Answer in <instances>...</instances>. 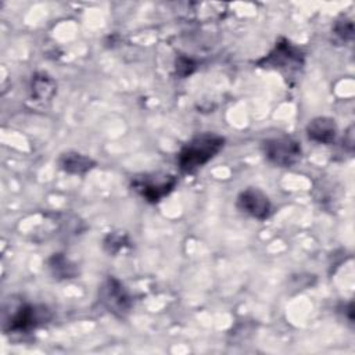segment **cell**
Returning <instances> with one entry per match:
<instances>
[{
    "mask_svg": "<svg viewBox=\"0 0 355 355\" xmlns=\"http://www.w3.org/2000/svg\"><path fill=\"white\" fill-rule=\"evenodd\" d=\"M237 208L259 220L269 218L272 212V204L269 197L255 187H248L239 194Z\"/></svg>",
    "mask_w": 355,
    "mask_h": 355,
    "instance_id": "8992f818",
    "label": "cell"
},
{
    "mask_svg": "<svg viewBox=\"0 0 355 355\" xmlns=\"http://www.w3.org/2000/svg\"><path fill=\"white\" fill-rule=\"evenodd\" d=\"M50 318L49 309L43 305L11 300L3 306V331L28 333L50 320Z\"/></svg>",
    "mask_w": 355,
    "mask_h": 355,
    "instance_id": "7a4b0ae2",
    "label": "cell"
},
{
    "mask_svg": "<svg viewBox=\"0 0 355 355\" xmlns=\"http://www.w3.org/2000/svg\"><path fill=\"white\" fill-rule=\"evenodd\" d=\"M176 186V178L168 173H146L133 178V190L147 202L155 204L166 197Z\"/></svg>",
    "mask_w": 355,
    "mask_h": 355,
    "instance_id": "3957f363",
    "label": "cell"
},
{
    "mask_svg": "<svg viewBox=\"0 0 355 355\" xmlns=\"http://www.w3.org/2000/svg\"><path fill=\"white\" fill-rule=\"evenodd\" d=\"M265 157L275 165L288 168L295 165L302 154L301 146L297 140L288 136H279L266 139L262 143Z\"/></svg>",
    "mask_w": 355,
    "mask_h": 355,
    "instance_id": "277c9868",
    "label": "cell"
},
{
    "mask_svg": "<svg viewBox=\"0 0 355 355\" xmlns=\"http://www.w3.org/2000/svg\"><path fill=\"white\" fill-rule=\"evenodd\" d=\"M55 94V82L47 73H36L31 83V97L36 103L51 100Z\"/></svg>",
    "mask_w": 355,
    "mask_h": 355,
    "instance_id": "30bf717a",
    "label": "cell"
},
{
    "mask_svg": "<svg viewBox=\"0 0 355 355\" xmlns=\"http://www.w3.org/2000/svg\"><path fill=\"white\" fill-rule=\"evenodd\" d=\"M225 146V137L205 132L194 136L179 151L176 162L183 173H193L209 162Z\"/></svg>",
    "mask_w": 355,
    "mask_h": 355,
    "instance_id": "6da1fadb",
    "label": "cell"
},
{
    "mask_svg": "<svg viewBox=\"0 0 355 355\" xmlns=\"http://www.w3.org/2000/svg\"><path fill=\"white\" fill-rule=\"evenodd\" d=\"M58 164L62 171H65L68 173H73V175L86 173L96 165V162L92 158H89L83 154H79L76 151H68V153L62 154L58 159Z\"/></svg>",
    "mask_w": 355,
    "mask_h": 355,
    "instance_id": "9c48e42d",
    "label": "cell"
},
{
    "mask_svg": "<svg viewBox=\"0 0 355 355\" xmlns=\"http://www.w3.org/2000/svg\"><path fill=\"white\" fill-rule=\"evenodd\" d=\"M101 302L104 304V306L112 312L116 316H125L130 308H132V298L128 294L126 288L122 286V283L119 280H116L115 277H110L103 288H101V294H100Z\"/></svg>",
    "mask_w": 355,
    "mask_h": 355,
    "instance_id": "5b68a950",
    "label": "cell"
},
{
    "mask_svg": "<svg viewBox=\"0 0 355 355\" xmlns=\"http://www.w3.org/2000/svg\"><path fill=\"white\" fill-rule=\"evenodd\" d=\"M306 136L308 139L322 143V144H330L334 141L337 135V125L334 119L327 116H318L309 121L306 125Z\"/></svg>",
    "mask_w": 355,
    "mask_h": 355,
    "instance_id": "ba28073f",
    "label": "cell"
},
{
    "mask_svg": "<svg viewBox=\"0 0 355 355\" xmlns=\"http://www.w3.org/2000/svg\"><path fill=\"white\" fill-rule=\"evenodd\" d=\"M258 64L263 67H275L280 69H295L302 64V54L300 49L294 47L290 42L282 40Z\"/></svg>",
    "mask_w": 355,
    "mask_h": 355,
    "instance_id": "52a82bcc",
    "label": "cell"
},
{
    "mask_svg": "<svg viewBox=\"0 0 355 355\" xmlns=\"http://www.w3.org/2000/svg\"><path fill=\"white\" fill-rule=\"evenodd\" d=\"M348 21H341V22H337L336 25V32L338 36H341L343 39H352V33H354V29H352V24L345 28Z\"/></svg>",
    "mask_w": 355,
    "mask_h": 355,
    "instance_id": "8fae6325",
    "label": "cell"
}]
</instances>
